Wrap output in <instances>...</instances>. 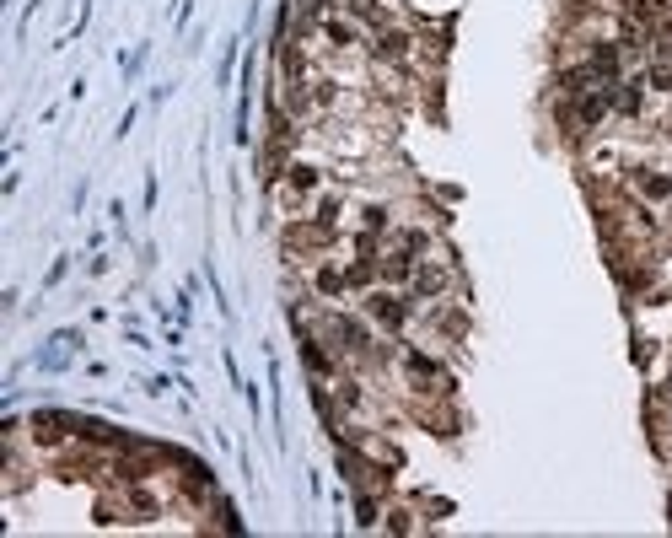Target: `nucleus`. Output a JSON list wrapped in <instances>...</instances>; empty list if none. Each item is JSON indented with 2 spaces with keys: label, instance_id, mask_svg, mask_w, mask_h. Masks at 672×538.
<instances>
[{
  "label": "nucleus",
  "instance_id": "f257e3e1",
  "mask_svg": "<svg viewBox=\"0 0 672 538\" xmlns=\"http://www.w3.org/2000/svg\"><path fill=\"white\" fill-rule=\"evenodd\" d=\"M361 313L377 323L382 334H393V339H404L414 329V318H420V302H414L409 291H393V286H371L361 291Z\"/></svg>",
  "mask_w": 672,
  "mask_h": 538
},
{
  "label": "nucleus",
  "instance_id": "7ed1b4c3",
  "mask_svg": "<svg viewBox=\"0 0 672 538\" xmlns=\"http://www.w3.org/2000/svg\"><path fill=\"white\" fill-rule=\"evenodd\" d=\"M339 11L361 27V33H382V27H393V22H404L398 17V0H339Z\"/></svg>",
  "mask_w": 672,
  "mask_h": 538
},
{
  "label": "nucleus",
  "instance_id": "f03ea898",
  "mask_svg": "<svg viewBox=\"0 0 672 538\" xmlns=\"http://www.w3.org/2000/svg\"><path fill=\"white\" fill-rule=\"evenodd\" d=\"M463 291V275H457V264L452 259H420L414 264V280H409V296L420 307H431V302H447V296Z\"/></svg>",
  "mask_w": 672,
  "mask_h": 538
}]
</instances>
